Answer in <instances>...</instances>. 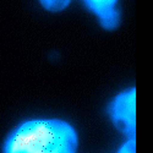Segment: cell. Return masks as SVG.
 <instances>
[{"mask_svg":"<svg viewBox=\"0 0 153 153\" xmlns=\"http://www.w3.org/2000/svg\"><path fill=\"white\" fill-rule=\"evenodd\" d=\"M77 132L60 119H32L12 129L3 143V153H76Z\"/></svg>","mask_w":153,"mask_h":153,"instance_id":"6da1fadb","label":"cell"},{"mask_svg":"<svg viewBox=\"0 0 153 153\" xmlns=\"http://www.w3.org/2000/svg\"><path fill=\"white\" fill-rule=\"evenodd\" d=\"M135 87L119 93L108 105V113L117 129L124 135L135 137Z\"/></svg>","mask_w":153,"mask_h":153,"instance_id":"7a4b0ae2","label":"cell"},{"mask_svg":"<svg viewBox=\"0 0 153 153\" xmlns=\"http://www.w3.org/2000/svg\"><path fill=\"white\" fill-rule=\"evenodd\" d=\"M87 6L99 17L105 28H115L119 22V14L115 10L117 0H85Z\"/></svg>","mask_w":153,"mask_h":153,"instance_id":"3957f363","label":"cell"},{"mask_svg":"<svg viewBox=\"0 0 153 153\" xmlns=\"http://www.w3.org/2000/svg\"><path fill=\"white\" fill-rule=\"evenodd\" d=\"M42 4L48 9V10H53V11H58L64 9L70 0H41Z\"/></svg>","mask_w":153,"mask_h":153,"instance_id":"277c9868","label":"cell"}]
</instances>
